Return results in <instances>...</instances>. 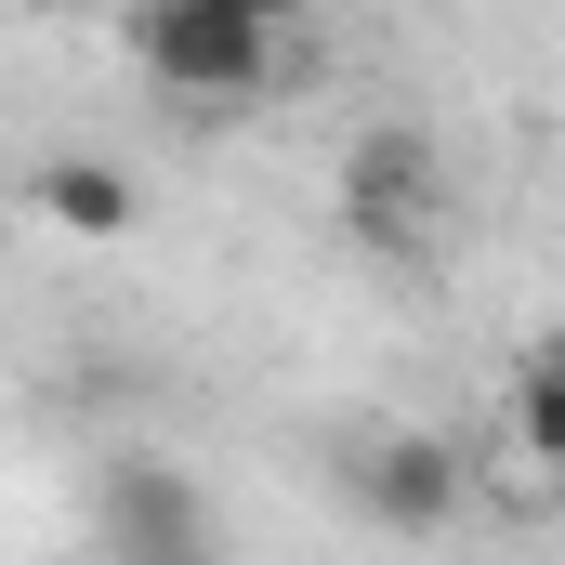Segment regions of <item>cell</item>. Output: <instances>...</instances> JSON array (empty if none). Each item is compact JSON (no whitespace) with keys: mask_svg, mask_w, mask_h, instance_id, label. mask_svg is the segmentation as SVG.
Segmentation results:
<instances>
[{"mask_svg":"<svg viewBox=\"0 0 565 565\" xmlns=\"http://www.w3.org/2000/svg\"><path fill=\"white\" fill-rule=\"evenodd\" d=\"M26 211L66 224V237H132V224H145V184L119 171V158H40V171H26Z\"/></svg>","mask_w":565,"mask_h":565,"instance_id":"4","label":"cell"},{"mask_svg":"<svg viewBox=\"0 0 565 565\" xmlns=\"http://www.w3.org/2000/svg\"><path fill=\"white\" fill-rule=\"evenodd\" d=\"M119 40L158 93L184 106H264L277 93V26H237V13H198V0H119Z\"/></svg>","mask_w":565,"mask_h":565,"instance_id":"1","label":"cell"},{"mask_svg":"<svg viewBox=\"0 0 565 565\" xmlns=\"http://www.w3.org/2000/svg\"><path fill=\"white\" fill-rule=\"evenodd\" d=\"M198 13H237V26H289L302 0H198Z\"/></svg>","mask_w":565,"mask_h":565,"instance_id":"7","label":"cell"},{"mask_svg":"<svg viewBox=\"0 0 565 565\" xmlns=\"http://www.w3.org/2000/svg\"><path fill=\"white\" fill-rule=\"evenodd\" d=\"M500 422H513V447H526V460H565V382H553V355H526V369H513Z\"/></svg>","mask_w":565,"mask_h":565,"instance_id":"6","label":"cell"},{"mask_svg":"<svg viewBox=\"0 0 565 565\" xmlns=\"http://www.w3.org/2000/svg\"><path fill=\"white\" fill-rule=\"evenodd\" d=\"M434 211H447V158H434L422 119H369V132L342 145V224L369 250H422Z\"/></svg>","mask_w":565,"mask_h":565,"instance_id":"3","label":"cell"},{"mask_svg":"<svg viewBox=\"0 0 565 565\" xmlns=\"http://www.w3.org/2000/svg\"><path fill=\"white\" fill-rule=\"evenodd\" d=\"M106 540L119 553H198V487L171 460H119L106 473Z\"/></svg>","mask_w":565,"mask_h":565,"instance_id":"5","label":"cell"},{"mask_svg":"<svg viewBox=\"0 0 565 565\" xmlns=\"http://www.w3.org/2000/svg\"><path fill=\"white\" fill-rule=\"evenodd\" d=\"M119 565H211V553H119Z\"/></svg>","mask_w":565,"mask_h":565,"instance_id":"8","label":"cell"},{"mask_svg":"<svg viewBox=\"0 0 565 565\" xmlns=\"http://www.w3.org/2000/svg\"><path fill=\"white\" fill-rule=\"evenodd\" d=\"M26 13H93V0H26Z\"/></svg>","mask_w":565,"mask_h":565,"instance_id":"9","label":"cell"},{"mask_svg":"<svg viewBox=\"0 0 565 565\" xmlns=\"http://www.w3.org/2000/svg\"><path fill=\"white\" fill-rule=\"evenodd\" d=\"M355 513L369 526H395V540H447L460 526V500H473V460H460V434H434V422H382V434H355Z\"/></svg>","mask_w":565,"mask_h":565,"instance_id":"2","label":"cell"}]
</instances>
